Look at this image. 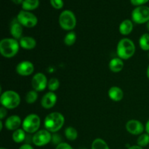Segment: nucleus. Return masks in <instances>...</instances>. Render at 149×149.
Listing matches in <instances>:
<instances>
[{
    "label": "nucleus",
    "instance_id": "473e14b6",
    "mask_svg": "<svg viewBox=\"0 0 149 149\" xmlns=\"http://www.w3.org/2000/svg\"><path fill=\"white\" fill-rule=\"evenodd\" d=\"M7 109H5L4 107L1 106V109H0V119L2 121V119L7 116Z\"/></svg>",
    "mask_w": 149,
    "mask_h": 149
},
{
    "label": "nucleus",
    "instance_id": "6e6552de",
    "mask_svg": "<svg viewBox=\"0 0 149 149\" xmlns=\"http://www.w3.org/2000/svg\"><path fill=\"white\" fill-rule=\"evenodd\" d=\"M17 20L23 26L26 28H33L36 26L38 19L35 15L26 10L19 12L17 16Z\"/></svg>",
    "mask_w": 149,
    "mask_h": 149
},
{
    "label": "nucleus",
    "instance_id": "79ce46f5",
    "mask_svg": "<svg viewBox=\"0 0 149 149\" xmlns=\"http://www.w3.org/2000/svg\"><path fill=\"white\" fill-rule=\"evenodd\" d=\"M84 149H85V148H84Z\"/></svg>",
    "mask_w": 149,
    "mask_h": 149
},
{
    "label": "nucleus",
    "instance_id": "58836bf2",
    "mask_svg": "<svg viewBox=\"0 0 149 149\" xmlns=\"http://www.w3.org/2000/svg\"><path fill=\"white\" fill-rule=\"evenodd\" d=\"M146 74H147V77H148V79H149V65L148 66V68H147Z\"/></svg>",
    "mask_w": 149,
    "mask_h": 149
},
{
    "label": "nucleus",
    "instance_id": "72a5a7b5",
    "mask_svg": "<svg viewBox=\"0 0 149 149\" xmlns=\"http://www.w3.org/2000/svg\"><path fill=\"white\" fill-rule=\"evenodd\" d=\"M19 149H34V148H33V147L30 145V144L26 143V144H23V145H22L19 148Z\"/></svg>",
    "mask_w": 149,
    "mask_h": 149
},
{
    "label": "nucleus",
    "instance_id": "423d86ee",
    "mask_svg": "<svg viewBox=\"0 0 149 149\" xmlns=\"http://www.w3.org/2000/svg\"><path fill=\"white\" fill-rule=\"evenodd\" d=\"M41 125V119L37 114L31 113L23 120L22 127L27 133H36Z\"/></svg>",
    "mask_w": 149,
    "mask_h": 149
},
{
    "label": "nucleus",
    "instance_id": "f3484780",
    "mask_svg": "<svg viewBox=\"0 0 149 149\" xmlns=\"http://www.w3.org/2000/svg\"><path fill=\"white\" fill-rule=\"evenodd\" d=\"M20 46L25 49H32L36 47V41L31 36H23L19 41Z\"/></svg>",
    "mask_w": 149,
    "mask_h": 149
},
{
    "label": "nucleus",
    "instance_id": "b1692460",
    "mask_svg": "<svg viewBox=\"0 0 149 149\" xmlns=\"http://www.w3.org/2000/svg\"><path fill=\"white\" fill-rule=\"evenodd\" d=\"M91 149H110L105 141L101 138H96L92 143Z\"/></svg>",
    "mask_w": 149,
    "mask_h": 149
},
{
    "label": "nucleus",
    "instance_id": "ddd939ff",
    "mask_svg": "<svg viewBox=\"0 0 149 149\" xmlns=\"http://www.w3.org/2000/svg\"><path fill=\"white\" fill-rule=\"evenodd\" d=\"M57 102V95L53 92H49L42 97L41 105L45 109H49L54 107Z\"/></svg>",
    "mask_w": 149,
    "mask_h": 149
},
{
    "label": "nucleus",
    "instance_id": "2eb2a0df",
    "mask_svg": "<svg viewBox=\"0 0 149 149\" xmlns=\"http://www.w3.org/2000/svg\"><path fill=\"white\" fill-rule=\"evenodd\" d=\"M20 125H21V119L17 115L9 116L5 121V127L8 130H16L19 129Z\"/></svg>",
    "mask_w": 149,
    "mask_h": 149
},
{
    "label": "nucleus",
    "instance_id": "e433bc0d",
    "mask_svg": "<svg viewBox=\"0 0 149 149\" xmlns=\"http://www.w3.org/2000/svg\"><path fill=\"white\" fill-rule=\"evenodd\" d=\"M128 149H143L142 147L139 146H130Z\"/></svg>",
    "mask_w": 149,
    "mask_h": 149
},
{
    "label": "nucleus",
    "instance_id": "a19ab883",
    "mask_svg": "<svg viewBox=\"0 0 149 149\" xmlns=\"http://www.w3.org/2000/svg\"><path fill=\"white\" fill-rule=\"evenodd\" d=\"M0 149H8V148H4V147H1V148H0Z\"/></svg>",
    "mask_w": 149,
    "mask_h": 149
},
{
    "label": "nucleus",
    "instance_id": "0eeeda50",
    "mask_svg": "<svg viewBox=\"0 0 149 149\" xmlns=\"http://www.w3.org/2000/svg\"><path fill=\"white\" fill-rule=\"evenodd\" d=\"M132 20L137 24H143L149 21V7L139 6L134 9L132 13Z\"/></svg>",
    "mask_w": 149,
    "mask_h": 149
},
{
    "label": "nucleus",
    "instance_id": "bb28decb",
    "mask_svg": "<svg viewBox=\"0 0 149 149\" xmlns=\"http://www.w3.org/2000/svg\"><path fill=\"white\" fill-rule=\"evenodd\" d=\"M38 98V93L36 90H31L28 92L26 95V101L29 104H33Z\"/></svg>",
    "mask_w": 149,
    "mask_h": 149
},
{
    "label": "nucleus",
    "instance_id": "393cba45",
    "mask_svg": "<svg viewBox=\"0 0 149 149\" xmlns=\"http://www.w3.org/2000/svg\"><path fill=\"white\" fill-rule=\"evenodd\" d=\"M77 41V34L74 31H70L64 37V43L67 46H72Z\"/></svg>",
    "mask_w": 149,
    "mask_h": 149
},
{
    "label": "nucleus",
    "instance_id": "ea45409f",
    "mask_svg": "<svg viewBox=\"0 0 149 149\" xmlns=\"http://www.w3.org/2000/svg\"><path fill=\"white\" fill-rule=\"evenodd\" d=\"M146 28H147V30L149 31V21L146 23Z\"/></svg>",
    "mask_w": 149,
    "mask_h": 149
},
{
    "label": "nucleus",
    "instance_id": "4be33fe9",
    "mask_svg": "<svg viewBox=\"0 0 149 149\" xmlns=\"http://www.w3.org/2000/svg\"><path fill=\"white\" fill-rule=\"evenodd\" d=\"M65 138L68 140V141H74L78 137V132L77 130L74 128L73 127H68L65 130Z\"/></svg>",
    "mask_w": 149,
    "mask_h": 149
},
{
    "label": "nucleus",
    "instance_id": "c756f323",
    "mask_svg": "<svg viewBox=\"0 0 149 149\" xmlns=\"http://www.w3.org/2000/svg\"><path fill=\"white\" fill-rule=\"evenodd\" d=\"M51 142L54 144V145H59L62 143V138L60 135L56 133H54L53 135H52V141Z\"/></svg>",
    "mask_w": 149,
    "mask_h": 149
},
{
    "label": "nucleus",
    "instance_id": "5701e85b",
    "mask_svg": "<svg viewBox=\"0 0 149 149\" xmlns=\"http://www.w3.org/2000/svg\"><path fill=\"white\" fill-rule=\"evenodd\" d=\"M139 45L143 50H149V33H143V34L140 37Z\"/></svg>",
    "mask_w": 149,
    "mask_h": 149
},
{
    "label": "nucleus",
    "instance_id": "6ab92c4d",
    "mask_svg": "<svg viewBox=\"0 0 149 149\" xmlns=\"http://www.w3.org/2000/svg\"><path fill=\"white\" fill-rule=\"evenodd\" d=\"M119 32L124 36L129 35L133 29V23L130 20H125L119 25Z\"/></svg>",
    "mask_w": 149,
    "mask_h": 149
},
{
    "label": "nucleus",
    "instance_id": "9d476101",
    "mask_svg": "<svg viewBox=\"0 0 149 149\" xmlns=\"http://www.w3.org/2000/svg\"><path fill=\"white\" fill-rule=\"evenodd\" d=\"M47 79L43 73H37L32 78L31 85L33 90H36V92L43 91L47 87Z\"/></svg>",
    "mask_w": 149,
    "mask_h": 149
},
{
    "label": "nucleus",
    "instance_id": "f257e3e1",
    "mask_svg": "<svg viewBox=\"0 0 149 149\" xmlns=\"http://www.w3.org/2000/svg\"><path fill=\"white\" fill-rule=\"evenodd\" d=\"M64 123L65 118L62 113L59 112H52L49 113L45 117L44 122L45 130L52 133H55L59 131L63 127Z\"/></svg>",
    "mask_w": 149,
    "mask_h": 149
},
{
    "label": "nucleus",
    "instance_id": "a211bd4d",
    "mask_svg": "<svg viewBox=\"0 0 149 149\" xmlns=\"http://www.w3.org/2000/svg\"><path fill=\"white\" fill-rule=\"evenodd\" d=\"M109 69L114 73H118L122 71L124 68L123 60L119 58H114L109 62Z\"/></svg>",
    "mask_w": 149,
    "mask_h": 149
},
{
    "label": "nucleus",
    "instance_id": "9b49d317",
    "mask_svg": "<svg viewBox=\"0 0 149 149\" xmlns=\"http://www.w3.org/2000/svg\"><path fill=\"white\" fill-rule=\"evenodd\" d=\"M126 130L131 135H140L143 134L145 127L142 122L136 119H131L127 122Z\"/></svg>",
    "mask_w": 149,
    "mask_h": 149
},
{
    "label": "nucleus",
    "instance_id": "c9c22d12",
    "mask_svg": "<svg viewBox=\"0 0 149 149\" xmlns=\"http://www.w3.org/2000/svg\"><path fill=\"white\" fill-rule=\"evenodd\" d=\"M146 133L149 135V119L148 120V122H146Z\"/></svg>",
    "mask_w": 149,
    "mask_h": 149
},
{
    "label": "nucleus",
    "instance_id": "2f4dec72",
    "mask_svg": "<svg viewBox=\"0 0 149 149\" xmlns=\"http://www.w3.org/2000/svg\"><path fill=\"white\" fill-rule=\"evenodd\" d=\"M55 149H74L69 144L66 143H61V144L58 145L56 146Z\"/></svg>",
    "mask_w": 149,
    "mask_h": 149
},
{
    "label": "nucleus",
    "instance_id": "7c9ffc66",
    "mask_svg": "<svg viewBox=\"0 0 149 149\" xmlns=\"http://www.w3.org/2000/svg\"><path fill=\"white\" fill-rule=\"evenodd\" d=\"M149 0H130L131 3H132V4H133V5L135 6H138V7H139V6H143V4H146V3H147Z\"/></svg>",
    "mask_w": 149,
    "mask_h": 149
},
{
    "label": "nucleus",
    "instance_id": "f8f14e48",
    "mask_svg": "<svg viewBox=\"0 0 149 149\" xmlns=\"http://www.w3.org/2000/svg\"><path fill=\"white\" fill-rule=\"evenodd\" d=\"M16 71L19 75L23 76V77H28V76L31 75L33 73L34 66L30 61H21L16 66Z\"/></svg>",
    "mask_w": 149,
    "mask_h": 149
},
{
    "label": "nucleus",
    "instance_id": "f704fd0d",
    "mask_svg": "<svg viewBox=\"0 0 149 149\" xmlns=\"http://www.w3.org/2000/svg\"><path fill=\"white\" fill-rule=\"evenodd\" d=\"M12 1H13L15 4H22L23 2V0H12Z\"/></svg>",
    "mask_w": 149,
    "mask_h": 149
},
{
    "label": "nucleus",
    "instance_id": "4468645a",
    "mask_svg": "<svg viewBox=\"0 0 149 149\" xmlns=\"http://www.w3.org/2000/svg\"><path fill=\"white\" fill-rule=\"evenodd\" d=\"M10 31L13 37L15 39H20L22 38V35H23V26L20 24L17 20V18L14 19L12 21L11 25H10Z\"/></svg>",
    "mask_w": 149,
    "mask_h": 149
},
{
    "label": "nucleus",
    "instance_id": "7ed1b4c3",
    "mask_svg": "<svg viewBox=\"0 0 149 149\" xmlns=\"http://www.w3.org/2000/svg\"><path fill=\"white\" fill-rule=\"evenodd\" d=\"M118 57L122 60H127L132 58L135 52V45L131 39L124 38L119 42L116 47Z\"/></svg>",
    "mask_w": 149,
    "mask_h": 149
},
{
    "label": "nucleus",
    "instance_id": "aec40b11",
    "mask_svg": "<svg viewBox=\"0 0 149 149\" xmlns=\"http://www.w3.org/2000/svg\"><path fill=\"white\" fill-rule=\"evenodd\" d=\"M39 5V0H23L22 8L26 11H31V10H36Z\"/></svg>",
    "mask_w": 149,
    "mask_h": 149
},
{
    "label": "nucleus",
    "instance_id": "20e7f679",
    "mask_svg": "<svg viewBox=\"0 0 149 149\" xmlns=\"http://www.w3.org/2000/svg\"><path fill=\"white\" fill-rule=\"evenodd\" d=\"M1 106L7 109H13L20 105V97L19 94L13 90H7L1 93L0 97Z\"/></svg>",
    "mask_w": 149,
    "mask_h": 149
},
{
    "label": "nucleus",
    "instance_id": "1a4fd4ad",
    "mask_svg": "<svg viewBox=\"0 0 149 149\" xmlns=\"http://www.w3.org/2000/svg\"><path fill=\"white\" fill-rule=\"evenodd\" d=\"M52 141L51 132L47 130H41L37 131L32 137V143L36 146H44Z\"/></svg>",
    "mask_w": 149,
    "mask_h": 149
},
{
    "label": "nucleus",
    "instance_id": "f03ea898",
    "mask_svg": "<svg viewBox=\"0 0 149 149\" xmlns=\"http://www.w3.org/2000/svg\"><path fill=\"white\" fill-rule=\"evenodd\" d=\"M20 47L17 39L14 38H4L0 42V53L4 58H13L18 52Z\"/></svg>",
    "mask_w": 149,
    "mask_h": 149
},
{
    "label": "nucleus",
    "instance_id": "4c0bfd02",
    "mask_svg": "<svg viewBox=\"0 0 149 149\" xmlns=\"http://www.w3.org/2000/svg\"><path fill=\"white\" fill-rule=\"evenodd\" d=\"M3 128V124H2V121H0V130H2Z\"/></svg>",
    "mask_w": 149,
    "mask_h": 149
},
{
    "label": "nucleus",
    "instance_id": "c85d7f7f",
    "mask_svg": "<svg viewBox=\"0 0 149 149\" xmlns=\"http://www.w3.org/2000/svg\"><path fill=\"white\" fill-rule=\"evenodd\" d=\"M50 4L54 8L57 10L63 8L64 5L63 0H50Z\"/></svg>",
    "mask_w": 149,
    "mask_h": 149
},
{
    "label": "nucleus",
    "instance_id": "a878e982",
    "mask_svg": "<svg viewBox=\"0 0 149 149\" xmlns=\"http://www.w3.org/2000/svg\"><path fill=\"white\" fill-rule=\"evenodd\" d=\"M137 144L139 146L143 147L147 146L149 144V135L147 133L141 134L140 136L138 137V140H137Z\"/></svg>",
    "mask_w": 149,
    "mask_h": 149
},
{
    "label": "nucleus",
    "instance_id": "39448f33",
    "mask_svg": "<svg viewBox=\"0 0 149 149\" xmlns=\"http://www.w3.org/2000/svg\"><path fill=\"white\" fill-rule=\"evenodd\" d=\"M59 24L63 30L71 31L77 26V18L71 10H64L59 17Z\"/></svg>",
    "mask_w": 149,
    "mask_h": 149
},
{
    "label": "nucleus",
    "instance_id": "dca6fc26",
    "mask_svg": "<svg viewBox=\"0 0 149 149\" xmlns=\"http://www.w3.org/2000/svg\"><path fill=\"white\" fill-rule=\"evenodd\" d=\"M108 94H109V97H110L111 100L116 102L122 100L124 97L123 90L120 87H116V86L111 87L109 89Z\"/></svg>",
    "mask_w": 149,
    "mask_h": 149
},
{
    "label": "nucleus",
    "instance_id": "412c9836",
    "mask_svg": "<svg viewBox=\"0 0 149 149\" xmlns=\"http://www.w3.org/2000/svg\"><path fill=\"white\" fill-rule=\"evenodd\" d=\"M13 141L16 143H20L23 142L26 140V132L23 130V129H17L14 131L12 135Z\"/></svg>",
    "mask_w": 149,
    "mask_h": 149
},
{
    "label": "nucleus",
    "instance_id": "cd10ccee",
    "mask_svg": "<svg viewBox=\"0 0 149 149\" xmlns=\"http://www.w3.org/2000/svg\"><path fill=\"white\" fill-rule=\"evenodd\" d=\"M60 87V82L59 80L56 78H51L48 81L47 87L51 92L56 91Z\"/></svg>",
    "mask_w": 149,
    "mask_h": 149
}]
</instances>
